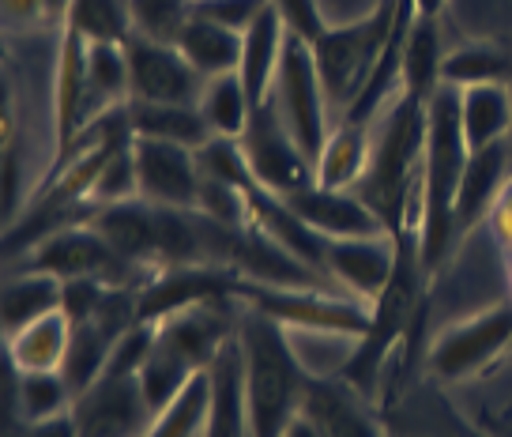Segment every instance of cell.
I'll use <instances>...</instances> for the list:
<instances>
[{"label": "cell", "instance_id": "obj_10", "mask_svg": "<svg viewBox=\"0 0 512 437\" xmlns=\"http://www.w3.org/2000/svg\"><path fill=\"white\" fill-rule=\"evenodd\" d=\"M512 343V302L482 309L467 321L445 328L430 347V366L448 381L471 377L475 370L490 366Z\"/></svg>", "mask_w": 512, "mask_h": 437}, {"label": "cell", "instance_id": "obj_2", "mask_svg": "<svg viewBox=\"0 0 512 437\" xmlns=\"http://www.w3.org/2000/svg\"><path fill=\"white\" fill-rule=\"evenodd\" d=\"M471 147L460 125V91L441 83L426 106V151H422V264L437 268L452 249L456 193Z\"/></svg>", "mask_w": 512, "mask_h": 437}, {"label": "cell", "instance_id": "obj_9", "mask_svg": "<svg viewBox=\"0 0 512 437\" xmlns=\"http://www.w3.org/2000/svg\"><path fill=\"white\" fill-rule=\"evenodd\" d=\"M72 415L80 437H147L155 411L140 389V373H102L95 385L76 396Z\"/></svg>", "mask_w": 512, "mask_h": 437}, {"label": "cell", "instance_id": "obj_24", "mask_svg": "<svg viewBox=\"0 0 512 437\" xmlns=\"http://www.w3.org/2000/svg\"><path fill=\"white\" fill-rule=\"evenodd\" d=\"M64 298V279L27 268V272H12L4 279V294H0V309H4V336L19 332L31 321L57 313Z\"/></svg>", "mask_w": 512, "mask_h": 437}, {"label": "cell", "instance_id": "obj_28", "mask_svg": "<svg viewBox=\"0 0 512 437\" xmlns=\"http://www.w3.org/2000/svg\"><path fill=\"white\" fill-rule=\"evenodd\" d=\"M19 377V392L16 404L23 422H42L61 415L76 404V392L68 385V377L61 370H42V373H16Z\"/></svg>", "mask_w": 512, "mask_h": 437}, {"label": "cell", "instance_id": "obj_29", "mask_svg": "<svg viewBox=\"0 0 512 437\" xmlns=\"http://www.w3.org/2000/svg\"><path fill=\"white\" fill-rule=\"evenodd\" d=\"M509 61L494 46H464L445 53L441 83L448 87H475V83H509Z\"/></svg>", "mask_w": 512, "mask_h": 437}, {"label": "cell", "instance_id": "obj_15", "mask_svg": "<svg viewBox=\"0 0 512 437\" xmlns=\"http://www.w3.org/2000/svg\"><path fill=\"white\" fill-rule=\"evenodd\" d=\"M91 227L132 268H155L159 264V219H155V204H147L144 196L95 208Z\"/></svg>", "mask_w": 512, "mask_h": 437}, {"label": "cell", "instance_id": "obj_30", "mask_svg": "<svg viewBox=\"0 0 512 437\" xmlns=\"http://www.w3.org/2000/svg\"><path fill=\"white\" fill-rule=\"evenodd\" d=\"M140 196V174H136V155H132V140L113 151L102 162L95 185H91V204L106 208V204H121V200H136Z\"/></svg>", "mask_w": 512, "mask_h": 437}, {"label": "cell", "instance_id": "obj_36", "mask_svg": "<svg viewBox=\"0 0 512 437\" xmlns=\"http://www.w3.org/2000/svg\"><path fill=\"white\" fill-rule=\"evenodd\" d=\"M283 437H324V434H320L317 426H313V422H309V419L302 415V411H298V415L290 419L287 434H283Z\"/></svg>", "mask_w": 512, "mask_h": 437}, {"label": "cell", "instance_id": "obj_12", "mask_svg": "<svg viewBox=\"0 0 512 437\" xmlns=\"http://www.w3.org/2000/svg\"><path fill=\"white\" fill-rule=\"evenodd\" d=\"M294 215L305 227H313L324 242H351V238H377L388 234L384 219L369 208L354 189H324V185H305L298 193L283 196Z\"/></svg>", "mask_w": 512, "mask_h": 437}, {"label": "cell", "instance_id": "obj_16", "mask_svg": "<svg viewBox=\"0 0 512 437\" xmlns=\"http://www.w3.org/2000/svg\"><path fill=\"white\" fill-rule=\"evenodd\" d=\"M204 437H249V404H245L238 332L223 343V351L211 362V407Z\"/></svg>", "mask_w": 512, "mask_h": 437}, {"label": "cell", "instance_id": "obj_8", "mask_svg": "<svg viewBox=\"0 0 512 437\" xmlns=\"http://www.w3.org/2000/svg\"><path fill=\"white\" fill-rule=\"evenodd\" d=\"M27 268L49 272L57 279H106L113 287H125L128 272H140L117 257L113 245L91 223H64V227L49 230L27 253Z\"/></svg>", "mask_w": 512, "mask_h": 437}, {"label": "cell", "instance_id": "obj_6", "mask_svg": "<svg viewBox=\"0 0 512 437\" xmlns=\"http://www.w3.org/2000/svg\"><path fill=\"white\" fill-rule=\"evenodd\" d=\"M241 155H245V166L253 174L256 185H264L268 193L275 196H290L313 185L317 174H313V159L305 155L298 140L290 136V129L283 125V117L275 114L272 102L256 106L249 129L241 132Z\"/></svg>", "mask_w": 512, "mask_h": 437}, {"label": "cell", "instance_id": "obj_32", "mask_svg": "<svg viewBox=\"0 0 512 437\" xmlns=\"http://www.w3.org/2000/svg\"><path fill=\"white\" fill-rule=\"evenodd\" d=\"M268 4L272 0H192V16H204L211 23H219V27L245 34Z\"/></svg>", "mask_w": 512, "mask_h": 437}, {"label": "cell", "instance_id": "obj_27", "mask_svg": "<svg viewBox=\"0 0 512 437\" xmlns=\"http://www.w3.org/2000/svg\"><path fill=\"white\" fill-rule=\"evenodd\" d=\"M208 407H211V366L208 370H196L177 389L174 400L155 415L147 437H204Z\"/></svg>", "mask_w": 512, "mask_h": 437}, {"label": "cell", "instance_id": "obj_19", "mask_svg": "<svg viewBox=\"0 0 512 437\" xmlns=\"http://www.w3.org/2000/svg\"><path fill=\"white\" fill-rule=\"evenodd\" d=\"M369 159H373V129L339 121L336 129L328 132V140H324L317 162H313L317 185H324V189H358L369 170Z\"/></svg>", "mask_w": 512, "mask_h": 437}, {"label": "cell", "instance_id": "obj_25", "mask_svg": "<svg viewBox=\"0 0 512 437\" xmlns=\"http://www.w3.org/2000/svg\"><path fill=\"white\" fill-rule=\"evenodd\" d=\"M177 49L189 57L192 68L204 80L238 72L241 65V34L230 31V27H219L204 16H189V23L177 34Z\"/></svg>", "mask_w": 512, "mask_h": 437}, {"label": "cell", "instance_id": "obj_21", "mask_svg": "<svg viewBox=\"0 0 512 437\" xmlns=\"http://www.w3.org/2000/svg\"><path fill=\"white\" fill-rule=\"evenodd\" d=\"M128 125H132V136H151V140L181 144L192 147V151H200L204 144L215 140V132L208 129L200 106H170V102L128 98Z\"/></svg>", "mask_w": 512, "mask_h": 437}, {"label": "cell", "instance_id": "obj_1", "mask_svg": "<svg viewBox=\"0 0 512 437\" xmlns=\"http://www.w3.org/2000/svg\"><path fill=\"white\" fill-rule=\"evenodd\" d=\"M241 373L249 404V437H283L302 404L305 370L283 324L245 306L238 317Z\"/></svg>", "mask_w": 512, "mask_h": 437}, {"label": "cell", "instance_id": "obj_34", "mask_svg": "<svg viewBox=\"0 0 512 437\" xmlns=\"http://www.w3.org/2000/svg\"><path fill=\"white\" fill-rule=\"evenodd\" d=\"M486 219H490V234L512 253V174L505 178V185H501V193H497L494 208H490Z\"/></svg>", "mask_w": 512, "mask_h": 437}, {"label": "cell", "instance_id": "obj_20", "mask_svg": "<svg viewBox=\"0 0 512 437\" xmlns=\"http://www.w3.org/2000/svg\"><path fill=\"white\" fill-rule=\"evenodd\" d=\"M87 46L91 38L64 23V42L57 53V136L61 147L83 129V98H87Z\"/></svg>", "mask_w": 512, "mask_h": 437}, {"label": "cell", "instance_id": "obj_23", "mask_svg": "<svg viewBox=\"0 0 512 437\" xmlns=\"http://www.w3.org/2000/svg\"><path fill=\"white\" fill-rule=\"evenodd\" d=\"M4 340H8V358H12L16 373L61 370L68 343H72V321L64 309H57V313H46L19 332H8Z\"/></svg>", "mask_w": 512, "mask_h": 437}, {"label": "cell", "instance_id": "obj_18", "mask_svg": "<svg viewBox=\"0 0 512 437\" xmlns=\"http://www.w3.org/2000/svg\"><path fill=\"white\" fill-rule=\"evenodd\" d=\"M509 166H512V151L505 140L490 147H479V151L467 155L460 193H456V230H460V234L490 215L497 193H501V185L509 178Z\"/></svg>", "mask_w": 512, "mask_h": 437}, {"label": "cell", "instance_id": "obj_5", "mask_svg": "<svg viewBox=\"0 0 512 437\" xmlns=\"http://www.w3.org/2000/svg\"><path fill=\"white\" fill-rule=\"evenodd\" d=\"M268 102L275 106V114L283 117V125L298 140V147L317 162L320 147H324L328 132H332V125H328V95H324V80H320L317 72L313 46L302 42V38H294V34L287 38L283 65L275 72Z\"/></svg>", "mask_w": 512, "mask_h": 437}, {"label": "cell", "instance_id": "obj_14", "mask_svg": "<svg viewBox=\"0 0 512 437\" xmlns=\"http://www.w3.org/2000/svg\"><path fill=\"white\" fill-rule=\"evenodd\" d=\"M298 411L324 437H384L377 419L362 404V392L354 389L347 377H313V373H305Z\"/></svg>", "mask_w": 512, "mask_h": 437}, {"label": "cell", "instance_id": "obj_13", "mask_svg": "<svg viewBox=\"0 0 512 437\" xmlns=\"http://www.w3.org/2000/svg\"><path fill=\"white\" fill-rule=\"evenodd\" d=\"M396 238L392 234H377V238H351V242H328L324 253V272L343 283L354 298L362 302H377L388 283L396 276Z\"/></svg>", "mask_w": 512, "mask_h": 437}, {"label": "cell", "instance_id": "obj_7", "mask_svg": "<svg viewBox=\"0 0 512 437\" xmlns=\"http://www.w3.org/2000/svg\"><path fill=\"white\" fill-rule=\"evenodd\" d=\"M128 87L140 102H170V106H200L204 76L177 49V42H159L140 31H128Z\"/></svg>", "mask_w": 512, "mask_h": 437}, {"label": "cell", "instance_id": "obj_11", "mask_svg": "<svg viewBox=\"0 0 512 437\" xmlns=\"http://www.w3.org/2000/svg\"><path fill=\"white\" fill-rule=\"evenodd\" d=\"M132 155H136V174H140V196L147 204L200 211L204 174H200V159L192 147L132 136Z\"/></svg>", "mask_w": 512, "mask_h": 437}, {"label": "cell", "instance_id": "obj_17", "mask_svg": "<svg viewBox=\"0 0 512 437\" xmlns=\"http://www.w3.org/2000/svg\"><path fill=\"white\" fill-rule=\"evenodd\" d=\"M287 27L272 4L256 16V23L241 34V65L238 76L245 83V91L253 98V106H264L272 95L275 72L283 65V49H287Z\"/></svg>", "mask_w": 512, "mask_h": 437}, {"label": "cell", "instance_id": "obj_38", "mask_svg": "<svg viewBox=\"0 0 512 437\" xmlns=\"http://www.w3.org/2000/svg\"><path fill=\"white\" fill-rule=\"evenodd\" d=\"M509 291H512V253H509Z\"/></svg>", "mask_w": 512, "mask_h": 437}, {"label": "cell", "instance_id": "obj_4", "mask_svg": "<svg viewBox=\"0 0 512 437\" xmlns=\"http://www.w3.org/2000/svg\"><path fill=\"white\" fill-rule=\"evenodd\" d=\"M238 298L245 306L268 313L290 332H336L362 340L373 321V306L354 294H328L320 287H283V283H256L238 279Z\"/></svg>", "mask_w": 512, "mask_h": 437}, {"label": "cell", "instance_id": "obj_31", "mask_svg": "<svg viewBox=\"0 0 512 437\" xmlns=\"http://www.w3.org/2000/svg\"><path fill=\"white\" fill-rule=\"evenodd\" d=\"M192 16V0H128V23L132 31L159 38V42H177L181 27Z\"/></svg>", "mask_w": 512, "mask_h": 437}, {"label": "cell", "instance_id": "obj_33", "mask_svg": "<svg viewBox=\"0 0 512 437\" xmlns=\"http://www.w3.org/2000/svg\"><path fill=\"white\" fill-rule=\"evenodd\" d=\"M272 8L279 12L287 34L302 38V42H309V46L320 42V34L328 31V23H324V16H320L317 0H272Z\"/></svg>", "mask_w": 512, "mask_h": 437}, {"label": "cell", "instance_id": "obj_37", "mask_svg": "<svg viewBox=\"0 0 512 437\" xmlns=\"http://www.w3.org/2000/svg\"><path fill=\"white\" fill-rule=\"evenodd\" d=\"M418 4V16H437V12H441V4H445V0H415Z\"/></svg>", "mask_w": 512, "mask_h": 437}, {"label": "cell", "instance_id": "obj_3", "mask_svg": "<svg viewBox=\"0 0 512 437\" xmlns=\"http://www.w3.org/2000/svg\"><path fill=\"white\" fill-rule=\"evenodd\" d=\"M396 16H400V0H381L366 19H358L351 27H339V31L328 27L320 34V42H313V57H317L328 106L347 114L354 98L366 91L369 76L377 72L384 49L392 42Z\"/></svg>", "mask_w": 512, "mask_h": 437}, {"label": "cell", "instance_id": "obj_22", "mask_svg": "<svg viewBox=\"0 0 512 437\" xmlns=\"http://www.w3.org/2000/svg\"><path fill=\"white\" fill-rule=\"evenodd\" d=\"M460 91V125L471 151L509 140L512 132V95L509 83H475Z\"/></svg>", "mask_w": 512, "mask_h": 437}, {"label": "cell", "instance_id": "obj_26", "mask_svg": "<svg viewBox=\"0 0 512 437\" xmlns=\"http://www.w3.org/2000/svg\"><path fill=\"white\" fill-rule=\"evenodd\" d=\"M253 98L245 91L238 72H226V76H211L204 83V95H200V114L208 121V129L223 140H241V132L249 129L253 121Z\"/></svg>", "mask_w": 512, "mask_h": 437}, {"label": "cell", "instance_id": "obj_35", "mask_svg": "<svg viewBox=\"0 0 512 437\" xmlns=\"http://www.w3.org/2000/svg\"><path fill=\"white\" fill-rule=\"evenodd\" d=\"M23 437H80V422H76L72 407H68V411L53 415V419L27 422V434Z\"/></svg>", "mask_w": 512, "mask_h": 437}]
</instances>
